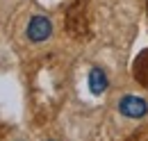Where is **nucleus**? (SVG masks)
<instances>
[{"mask_svg": "<svg viewBox=\"0 0 148 141\" xmlns=\"http://www.w3.org/2000/svg\"><path fill=\"white\" fill-rule=\"evenodd\" d=\"M119 112L125 118H144L148 114V103L139 96H123L119 100Z\"/></svg>", "mask_w": 148, "mask_h": 141, "instance_id": "obj_1", "label": "nucleus"}, {"mask_svg": "<svg viewBox=\"0 0 148 141\" xmlns=\"http://www.w3.org/2000/svg\"><path fill=\"white\" fill-rule=\"evenodd\" d=\"M50 34H53L50 18H46V16H32L30 18V23H27V39L30 41L41 43V41L50 39Z\"/></svg>", "mask_w": 148, "mask_h": 141, "instance_id": "obj_2", "label": "nucleus"}, {"mask_svg": "<svg viewBox=\"0 0 148 141\" xmlns=\"http://www.w3.org/2000/svg\"><path fill=\"white\" fill-rule=\"evenodd\" d=\"M89 87L91 91L98 96V93H105L107 87H110V80H107V73L103 68H98V66H93L91 73H89Z\"/></svg>", "mask_w": 148, "mask_h": 141, "instance_id": "obj_3", "label": "nucleus"}, {"mask_svg": "<svg viewBox=\"0 0 148 141\" xmlns=\"http://www.w3.org/2000/svg\"><path fill=\"white\" fill-rule=\"evenodd\" d=\"M134 77L144 87H148V50H144L137 57V62H134Z\"/></svg>", "mask_w": 148, "mask_h": 141, "instance_id": "obj_4", "label": "nucleus"}, {"mask_svg": "<svg viewBox=\"0 0 148 141\" xmlns=\"http://www.w3.org/2000/svg\"><path fill=\"white\" fill-rule=\"evenodd\" d=\"M18 141H21V139H18Z\"/></svg>", "mask_w": 148, "mask_h": 141, "instance_id": "obj_5", "label": "nucleus"}]
</instances>
